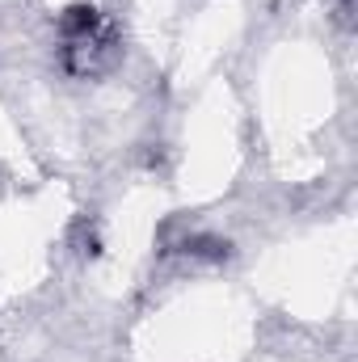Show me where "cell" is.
Returning <instances> with one entry per match:
<instances>
[{"mask_svg":"<svg viewBox=\"0 0 358 362\" xmlns=\"http://www.w3.org/2000/svg\"><path fill=\"white\" fill-rule=\"evenodd\" d=\"M64 30H68V34H89V30H97V8H93V4L68 8V13H64Z\"/></svg>","mask_w":358,"mask_h":362,"instance_id":"cell-1","label":"cell"}]
</instances>
